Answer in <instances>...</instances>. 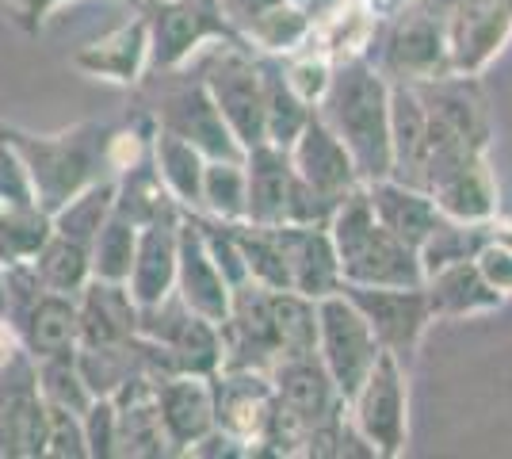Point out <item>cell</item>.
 <instances>
[{
  "label": "cell",
  "instance_id": "obj_17",
  "mask_svg": "<svg viewBox=\"0 0 512 459\" xmlns=\"http://www.w3.org/2000/svg\"><path fill=\"white\" fill-rule=\"evenodd\" d=\"M272 230H276L279 249L287 257V268H291V291H299L306 299H321V295L341 291V264H337L329 226L279 222Z\"/></svg>",
  "mask_w": 512,
  "mask_h": 459
},
{
  "label": "cell",
  "instance_id": "obj_15",
  "mask_svg": "<svg viewBox=\"0 0 512 459\" xmlns=\"http://www.w3.org/2000/svg\"><path fill=\"white\" fill-rule=\"evenodd\" d=\"M153 402H157V414H161V425H165V437L180 452H188L195 440H203L218 425L211 375H157L153 379Z\"/></svg>",
  "mask_w": 512,
  "mask_h": 459
},
{
  "label": "cell",
  "instance_id": "obj_32",
  "mask_svg": "<svg viewBox=\"0 0 512 459\" xmlns=\"http://www.w3.org/2000/svg\"><path fill=\"white\" fill-rule=\"evenodd\" d=\"M203 207L218 222H245V157L203 165Z\"/></svg>",
  "mask_w": 512,
  "mask_h": 459
},
{
  "label": "cell",
  "instance_id": "obj_36",
  "mask_svg": "<svg viewBox=\"0 0 512 459\" xmlns=\"http://www.w3.org/2000/svg\"><path fill=\"white\" fill-rule=\"evenodd\" d=\"M85 440H88V456L107 459L115 456V398L111 394H96L92 406L85 414Z\"/></svg>",
  "mask_w": 512,
  "mask_h": 459
},
{
  "label": "cell",
  "instance_id": "obj_25",
  "mask_svg": "<svg viewBox=\"0 0 512 459\" xmlns=\"http://www.w3.org/2000/svg\"><path fill=\"white\" fill-rule=\"evenodd\" d=\"M390 66L417 81H428L448 66V39H444L436 12H421V16L398 23V31L390 39Z\"/></svg>",
  "mask_w": 512,
  "mask_h": 459
},
{
  "label": "cell",
  "instance_id": "obj_34",
  "mask_svg": "<svg viewBox=\"0 0 512 459\" xmlns=\"http://www.w3.org/2000/svg\"><path fill=\"white\" fill-rule=\"evenodd\" d=\"M39 364V391L46 402L65 406L73 414H85L92 406L96 394L88 391L85 375L77 368V352H65V356H50V360H35Z\"/></svg>",
  "mask_w": 512,
  "mask_h": 459
},
{
  "label": "cell",
  "instance_id": "obj_8",
  "mask_svg": "<svg viewBox=\"0 0 512 459\" xmlns=\"http://www.w3.org/2000/svg\"><path fill=\"white\" fill-rule=\"evenodd\" d=\"M46 398L35 356L16 345L0 360V456H43Z\"/></svg>",
  "mask_w": 512,
  "mask_h": 459
},
{
  "label": "cell",
  "instance_id": "obj_14",
  "mask_svg": "<svg viewBox=\"0 0 512 459\" xmlns=\"http://www.w3.org/2000/svg\"><path fill=\"white\" fill-rule=\"evenodd\" d=\"M287 157H291V169H295L302 184H310L314 192H321L333 203H341L352 188L363 184L356 165H352V157L344 150V142L321 123L314 111L302 123V131L295 134V142L287 146Z\"/></svg>",
  "mask_w": 512,
  "mask_h": 459
},
{
  "label": "cell",
  "instance_id": "obj_38",
  "mask_svg": "<svg viewBox=\"0 0 512 459\" xmlns=\"http://www.w3.org/2000/svg\"><path fill=\"white\" fill-rule=\"evenodd\" d=\"M283 73H287V85L299 92V100L314 104V100L325 96L329 77H333V66H329V58H325V54H306V58H295Z\"/></svg>",
  "mask_w": 512,
  "mask_h": 459
},
{
  "label": "cell",
  "instance_id": "obj_42",
  "mask_svg": "<svg viewBox=\"0 0 512 459\" xmlns=\"http://www.w3.org/2000/svg\"><path fill=\"white\" fill-rule=\"evenodd\" d=\"M360 4H367V8H375V4H383V0H360Z\"/></svg>",
  "mask_w": 512,
  "mask_h": 459
},
{
  "label": "cell",
  "instance_id": "obj_35",
  "mask_svg": "<svg viewBox=\"0 0 512 459\" xmlns=\"http://www.w3.org/2000/svg\"><path fill=\"white\" fill-rule=\"evenodd\" d=\"M43 456L54 459H88L85 421L81 414L46 402V429H43Z\"/></svg>",
  "mask_w": 512,
  "mask_h": 459
},
{
  "label": "cell",
  "instance_id": "obj_31",
  "mask_svg": "<svg viewBox=\"0 0 512 459\" xmlns=\"http://www.w3.org/2000/svg\"><path fill=\"white\" fill-rule=\"evenodd\" d=\"M272 326L279 356L283 352H318V299L299 291H272Z\"/></svg>",
  "mask_w": 512,
  "mask_h": 459
},
{
  "label": "cell",
  "instance_id": "obj_24",
  "mask_svg": "<svg viewBox=\"0 0 512 459\" xmlns=\"http://www.w3.org/2000/svg\"><path fill=\"white\" fill-rule=\"evenodd\" d=\"M428 196L440 207L444 219L459 222H486L493 215V207H497V192H493V180L486 173L482 157H470L467 165H459L448 176H440L428 188Z\"/></svg>",
  "mask_w": 512,
  "mask_h": 459
},
{
  "label": "cell",
  "instance_id": "obj_37",
  "mask_svg": "<svg viewBox=\"0 0 512 459\" xmlns=\"http://www.w3.org/2000/svg\"><path fill=\"white\" fill-rule=\"evenodd\" d=\"M0 203H8V207H31L35 203L31 176H27L20 153L12 150V142L4 134H0Z\"/></svg>",
  "mask_w": 512,
  "mask_h": 459
},
{
  "label": "cell",
  "instance_id": "obj_27",
  "mask_svg": "<svg viewBox=\"0 0 512 459\" xmlns=\"http://www.w3.org/2000/svg\"><path fill=\"white\" fill-rule=\"evenodd\" d=\"M260 69V88H264V123H268V142L291 146L302 123L310 119V104L299 100V92L287 85V73L279 62H256Z\"/></svg>",
  "mask_w": 512,
  "mask_h": 459
},
{
  "label": "cell",
  "instance_id": "obj_4",
  "mask_svg": "<svg viewBox=\"0 0 512 459\" xmlns=\"http://www.w3.org/2000/svg\"><path fill=\"white\" fill-rule=\"evenodd\" d=\"M383 352L379 337L371 333L367 318L360 314V306L352 303L344 291L321 295L318 299V356L325 364V372L333 379V387L341 394V402H348L360 391V383L367 379L375 356Z\"/></svg>",
  "mask_w": 512,
  "mask_h": 459
},
{
  "label": "cell",
  "instance_id": "obj_16",
  "mask_svg": "<svg viewBox=\"0 0 512 459\" xmlns=\"http://www.w3.org/2000/svg\"><path fill=\"white\" fill-rule=\"evenodd\" d=\"M138 337V303L127 284L88 280L77 291V349H111Z\"/></svg>",
  "mask_w": 512,
  "mask_h": 459
},
{
  "label": "cell",
  "instance_id": "obj_9",
  "mask_svg": "<svg viewBox=\"0 0 512 459\" xmlns=\"http://www.w3.org/2000/svg\"><path fill=\"white\" fill-rule=\"evenodd\" d=\"M153 115H157V127H161V131L180 134V138L192 142L207 161H211V157H218V161H241V157H245L241 142L230 134L226 119H222L218 108H214V100H211V92H207V85H203V77H199V81H180V85L165 88Z\"/></svg>",
  "mask_w": 512,
  "mask_h": 459
},
{
  "label": "cell",
  "instance_id": "obj_23",
  "mask_svg": "<svg viewBox=\"0 0 512 459\" xmlns=\"http://www.w3.org/2000/svg\"><path fill=\"white\" fill-rule=\"evenodd\" d=\"M150 161L161 176V184H165V192L176 199V207L180 211L192 207L195 215L203 207V165H207V157L195 150L192 142H184L180 134L157 127L150 142Z\"/></svg>",
  "mask_w": 512,
  "mask_h": 459
},
{
  "label": "cell",
  "instance_id": "obj_11",
  "mask_svg": "<svg viewBox=\"0 0 512 459\" xmlns=\"http://www.w3.org/2000/svg\"><path fill=\"white\" fill-rule=\"evenodd\" d=\"M268 379H272V394H276L279 410L295 417L306 433L314 425H325L329 417H337L341 394L333 387L318 352H283L272 360Z\"/></svg>",
  "mask_w": 512,
  "mask_h": 459
},
{
  "label": "cell",
  "instance_id": "obj_19",
  "mask_svg": "<svg viewBox=\"0 0 512 459\" xmlns=\"http://www.w3.org/2000/svg\"><path fill=\"white\" fill-rule=\"evenodd\" d=\"M295 169L291 157L276 142H260L245 150V222L256 226H279L287 219Z\"/></svg>",
  "mask_w": 512,
  "mask_h": 459
},
{
  "label": "cell",
  "instance_id": "obj_41",
  "mask_svg": "<svg viewBox=\"0 0 512 459\" xmlns=\"http://www.w3.org/2000/svg\"><path fill=\"white\" fill-rule=\"evenodd\" d=\"M4 310H8V291H4V264H0V318H4Z\"/></svg>",
  "mask_w": 512,
  "mask_h": 459
},
{
  "label": "cell",
  "instance_id": "obj_2",
  "mask_svg": "<svg viewBox=\"0 0 512 459\" xmlns=\"http://www.w3.org/2000/svg\"><path fill=\"white\" fill-rule=\"evenodd\" d=\"M329 238L337 249V264H341V284L360 287H421L425 272H421V257L417 249L394 238L383 222L375 219L367 192L352 188L348 196L333 207L329 215Z\"/></svg>",
  "mask_w": 512,
  "mask_h": 459
},
{
  "label": "cell",
  "instance_id": "obj_39",
  "mask_svg": "<svg viewBox=\"0 0 512 459\" xmlns=\"http://www.w3.org/2000/svg\"><path fill=\"white\" fill-rule=\"evenodd\" d=\"M474 264H478V272L486 276V284H490L497 295H512V245H505L501 238L486 241V245L478 249Z\"/></svg>",
  "mask_w": 512,
  "mask_h": 459
},
{
  "label": "cell",
  "instance_id": "obj_22",
  "mask_svg": "<svg viewBox=\"0 0 512 459\" xmlns=\"http://www.w3.org/2000/svg\"><path fill=\"white\" fill-rule=\"evenodd\" d=\"M146 62H150V27H146V16L115 27L111 35L88 43L73 66L92 73V77H104V81H115V85H138L142 73H146Z\"/></svg>",
  "mask_w": 512,
  "mask_h": 459
},
{
  "label": "cell",
  "instance_id": "obj_6",
  "mask_svg": "<svg viewBox=\"0 0 512 459\" xmlns=\"http://www.w3.org/2000/svg\"><path fill=\"white\" fill-rule=\"evenodd\" d=\"M203 85L211 92L214 108L226 119V127L241 142V150H253L268 142V123H264V88H260V69L245 54L241 43H226L203 69Z\"/></svg>",
  "mask_w": 512,
  "mask_h": 459
},
{
  "label": "cell",
  "instance_id": "obj_30",
  "mask_svg": "<svg viewBox=\"0 0 512 459\" xmlns=\"http://www.w3.org/2000/svg\"><path fill=\"white\" fill-rule=\"evenodd\" d=\"M138 222L127 219L123 211L111 207V215L104 219L100 234L88 245V257H92V276L96 280H115V284H127L130 268H134V253H138Z\"/></svg>",
  "mask_w": 512,
  "mask_h": 459
},
{
  "label": "cell",
  "instance_id": "obj_7",
  "mask_svg": "<svg viewBox=\"0 0 512 459\" xmlns=\"http://www.w3.org/2000/svg\"><path fill=\"white\" fill-rule=\"evenodd\" d=\"M352 429L367 440L371 456H398L406 448V379L394 352H379L360 391L348 398Z\"/></svg>",
  "mask_w": 512,
  "mask_h": 459
},
{
  "label": "cell",
  "instance_id": "obj_40",
  "mask_svg": "<svg viewBox=\"0 0 512 459\" xmlns=\"http://www.w3.org/2000/svg\"><path fill=\"white\" fill-rule=\"evenodd\" d=\"M4 4L12 8V20L20 23L27 35H39L46 16H50L58 4H65V0H4ZM130 4H142V0H130Z\"/></svg>",
  "mask_w": 512,
  "mask_h": 459
},
{
  "label": "cell",
  "instance_id": "obj_29",
  "mask_svg": "<svg viewBox=\"0 0 512 459\" xmlns=\"http://www.w3.org/2000/svg\"><path fill=\"white\" fill-rule=\"evenodd\" d=\"M35 276L43 280V287L50 291H62V295H77L81 287L92 280V257H88V245L73 238H62L50 230V238L39 245V253L31 257Z\"/></svg>",
  "mask_w": 512,
  "mask_h": 459
},
{
  "label": "cell",
  "instance_id": "obj_3",
  "mask_svg": "<svg viewBox=\"0 0 512 459\" xmlns=\"http://www.w3.org/2000/svg\"><path fill=\"white\" fill-rule=\"evenodd\" d=\"M0 134L20 153L23 169L31 176L35 207L54 215L69 196H77L92 180H100L107 165V146L115 127L107 123H81L62 134H27L16 127H0Z\"/></svg>",
  "mask_w": 512,
  "mask_h": 459
},
{
  "label": "cell",
  "instance_id": "obj_13",
  "mask_svg": "<svg viewBox=\"0 0 512 459\" xmlns=\"http://www.w3.org/2000/svg\"><path fill=\"white\" fill-rule=\"evenodd\" d=\"M512 31V0H455L448 12V62L474 73L501 50Z\"/></svg>",
  "mask_w": 512,
  "mask_h": 459
},
{
  "label": "cell",
  "instance_id": "obj_1",
  "mask_svg": "<svg viewBox=\"0 0 512 459\" xmlns=\"http://www.w3.org/2000/svg\"><path fill=\"white\" fill-rule=\"evenodd\" d=\"M318 119L344 142L363 184L390 176V88L363 58L333 69Z\"/></svg>",
  "mask_w": 512,
  "mask_h": 459
},
{
  "label": "cell",
  "instance_id": "obj_5",
  "mask_svg": "<svg viewBox=\"0 0 512 459\" xmlns=\"http://www.w3.org/2000/svg\"><path fill=\"white\" fill-rule=\"evenodd\" d=\"M142 16L150 27V62L157 69L184 66L188 54L207 39L241 43L218 0H150Z\"/></svg>",
  "mask_w": 512,
  "mask_h": 459
},
{
  "label": "cell",
  "instance_id": "obj_18",
  "mask_svg": "<svg viewBox=\"0 0 512 459\" xmlns=\"http://www.w3.org/2000/svg\"><path fill=\"white\" fill-rule=\"evenodd\" d=\"M176 230H180V207H165L157 219L138 230V253L127 276V287L138 306L161 303L176 287Z\"/></svg>",
  "mask_w": 512,
  "mask_h": 459
},
{
  "label": "cell",
  "instance_id": "obj_10",
  "mask_svg": "<svg viewBox=\"0 0 512 459\" xmlns=\"http://www.w3.org/2000/svg\"><path fill=\"white\" fill-rule=\"evenodd\" d=\"M341 291L360 306L371 333L379 337V345L394 356L413 352L425 326L432 322V306H428L425 284L421 287H360L341 284Z\"/></svg>",
  "mask_w": 512,
  "mask_h": 459
},
{
  "label": "cell",
  "instance_id": "obj_20",
  "mask_svg": "<svg viewBox=\"0 0 512 459\" xmlns=\"http://www.w3.org/2000/svg\"><path fill=\"white\" fill-rule=\"evenodd\" d=\"M12 329L35 360L77 352V295H62V291L43 287L35 295V303L12 322Z\"/></svg>",
  "mask_w": 512,
  "mask_h": 459
},
{
  "label": "cell",
  "instance_id": "obj_43",
  "mask_svg": "<svg viewBox=\"0 0 512 459\" xmlns=\"http://www.w3.org/2000/svg\"><path fill=\"white\" fill-rule=\"evenodd\" d=\"M291 4H299V8H302V4H310V0H291Z\"/></svg>",
  "mask_w": 512,
  "mask_h": 459
},
{
  "label": "cell",
  "instance_id": "obj_12",
  "mask_svg": "<svg viewBox=\"0 0 512 459\" xmlns=\"http://www.w3.org/2000/svg\"><path fill=\"white\" fill-rule=\"evenodd\" d=\"M188 310L203 314L207 322L222 326L226 322V310H230V284L226 276L218 272L207 238H203V226L199 219H184L180 215V230H176V287H172Z\"/></svg>",
  "mask_w": 512,
  "mask_h": 459
},
{
  "label": "cell",
  "instance_id": "obj_28",
  "mask_svg": "<svg viewBox=\"0 0 512 459\" xmlns=\"http://www.w3.org/2000/svg\"><path fill=\"white\" fill-rule=\"evenodd\" d=\"M111 207H115V176H100L88 188H81L77 196L65 199L62 207L50 215V230L62 234V238L81 241V245H92L104 219L111 215Z\"/></svg>",
  "mask_w": 512,
  "mask_h": 459
},
{
  "label": "cell",
  "instance_id": "obj_26",
  "mask_svg": "<svg viewBox=\"0 0 512 459\" xmlns=\"http://www.w3.org/2000/svg\"><path fill=\"white\" fill-rule=\"evenodd\" d=\"M425 295L432 314H474V310H490L501 306L505 295H497L486 276L478 272L474 257L470 261H455L448 268H436L425 276Z\"/></svg>",
  "mask_w": 512,
  "mask_h": 459
},
{
  "label": "cell",
  "instance_id": "obj_21",
  "mask_svg": "<svg viewBox=\"0 0 512 459\" xmlns=\"http://www.w3.org/2000/svg\"><path fill=\"white\" fill-rule=\"evenodd\" d=\"M367 203L375 211V219L383 222L394 238H402L406 245L421 249V241L432 234V226L440 222V207L432 203L428 192L402 184L394 176H379V180H367L363 184Z\"/></svg>",
  "mask_w": 512,
  "mask_h": 459
},
{
  "label": "cell",
  "instance_id": "obj_33",
  "mask_svg": "<svg viewBox=\"0 0 512 459\" xmlns=\"http://www.w3.org/2000/svg\"><path fill=\"white\" fill-rule=\"evenodd\" d=\"M241 35L260 46V50H268V54H287V50H295L310 35V20H306V12H302L299 4L283 0L276 8H268L264 16H256Z\"/></svg>",
  "mask_w": 512,
  "mask_h": 459
}]
</instances>
